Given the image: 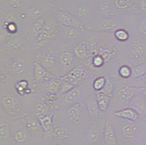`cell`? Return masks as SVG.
<instances>
[{
    "label": "cell",
    "mask_w": 146,
    "mask_h": 145,
    "mask_svg": "<svg viewBox=\"0 0 146 145\" xmlns=\"http://www.w3.org/2000/svg\"><path fill=\"white\" fill-rule=\"evenodd\" d=\"M9 68L15 75H20L24 72V63L21 60L15 59L11 62Z\"/></svg>",
    "instance_id": "obj_24"
},
{
    "label": "cell",
    "mask_w": 146,
    "mask_h": 145,
    "mask_svg": "<svg viewBox=\"0 0 146 145\" xmlns=\"http://www.w3.org/2000/svg\"><path fill=\"white\" fill-rule=\"evenodd\" d=\"M87 75L88 72L86 69L78 67L74 68L66 75L60 77V78L62 82L75 87L86 79Z\"/></svg>",
    "instance_id": "obj_2"
},
{
    "label": "cell",
    "mask_w": 146,
    "mask_h": 145,
    "mask_svg": "<svg viewBox=\"0 0 146 145\" xmlns=\"http://www.w3.org/2000/svg\"><path fill=\"white\" fill-rule=\"evenodd\" d=\"M59 62L61 66L65 68H69L74 62V55L66 50L62 51L60 55Z\"/></svg>",
    "instance_id": "obj_20"
},
{
    "label": "cell",
    "mask_w": 146,
    "mask_h": 145,
    "mask_svg": "<svg viewBox=\"0 0 146 145\" xmlns=\"http://www.w3.org/2000/svg\"><path fill=\"white\" fill-rule=\"evenodd\" d=\"M144 94H145V96H146V91H145V93H144Z\"/></svg>",
    "instance_id": "obj_37"
},
{
    "label": "cell",
    "mask_w": 146,
    "mask_h": 145,
    "mask_svg": "<svg viewBox=\"0 0 146 145\" xmlns=\"http://www.w3.org/2000/svg\"></svg>",
    "instance_id": "obj_39"
},
{
    "label": "cell",
    "mask_w": 146,
    "mask_h": 145,
    "mask_svg": "<svg viewBox=\"0 0 146 145\" xmlns=\"http://www.w3.org/2000/svg\"><path fill=\"white\" fill-rule=\"evenodd\" d=\"M14 88L17 93L20 96L29 94L31 92V90L29 88V83L25 80H21L17 82Z\"/></svg>",
    "instance_id": "obj_22"
},
{
    "label": "cell",
    "mask_w": 146,
    "mask_h": 145,
    "mask_svg": "<svg viewBox=\"0 0 146 145\" xmlns=\"http://www.w3.org/2000/svg\"><path fill=\"white\" fill-rule=\"evenodd\" d=\"M83 103L86 106L87 113L91 119H96L101 113L98 105L95 93L88 96L84 100Z\"/></svg>",
    "instance_id": "obj_7"
},
{
    "label": "cell",
    "mask_w": 146,
    "mask_h": 145,
    "mask_svg": "<svg viewBox=\"0 0 146 145\" xmlns=\"http://www.w3.org/2000/svg\"><path fill=\"white\" fill-rule=\"evenodd\" d=\"M115 3L117 7L121 9H125L130 5L129 0H116Z\"/></svg>",
    "instance_id": "obj_31"
},
{
    "label": "cell",
    "mask_w": 146,
    "mask_h": 145,
    "mask_svg": "<svg viewBox=\"0 0 146 145\" xmlns=\"http://www.w3.org/2000/svg\"></svg>",
    "instance_id": "obj_38"
},
{
    "label": "cell",
    "mask_w": 146,
    "mask_h": 145,
    "mask_svg": "<svg viewBox=\"0 0 146 145\" xmlns=\"http://www.w3.org/2000/svg\"><path fill=\"white\" fill-rule=\"evenodd\" d=\"M120 75L123 78H128L131 74L130 68L127 66H123L120 68Z\"/></svg>",
    "instance_id": "obj_30"
},
{
    "label": "cell",
    "mask_w": 146,
    "mask_h": 145,
    "mask_svg": "<svg viewBox=\"0 0 146 145\" xmlns=\"http://www.w3.org/2000/svg\"><path fill=\"white\" fill-rule=\"evenodd\" d=\"M104 62V60L101 56H96L93 59V65L96 67H100Z\"/></svg>",
    "instance_id": "obj_33"
},
{
    "label": "cell",
    "mask_w": 146,
    "mask_h": 145,
    "mask_svg": "<svg viewBox=\"0 0 146 145\" xmlns=\"http://www.w3.org/2000/svg\"><path fill=\"white\" fill-rule=\"evenodd\" d=\"M114 115L120 119H126L132 121H136L139 119L137 112L130 108H126L114 112Z\"/></svg>",
    "instance_id": "obj_18"
},
{
    "label": "cell",
    "mask_w": 146,
    "mask_h": 145,
    "mask_svg": "<svg viewBox=\"0 0 146 145\" xmlns=\"http://www.w3.org/2000/svg\"><path fill=\"white\" fill-rule=\"evenodd\" d=\"M135 92V88L133 87L123 86L118 91V96L120 99L128 100L133 98Z\"/></svg>",
    "instance_id": "obj_23"
},
{
    "label": "cell",
    "mask_w": 146,
    "mask_h": 145,
    "mask_svg": "<svg viewBox=\"0 0 146 145\" xmlns=\"http://www.w3.org/2000/svg\"><path fill=\"white\" fill-rule=\"evenodd\" d=\"M60 77L54 78L47 83L46 90V94H59L61 86Z\"/></svg>",
    "instance_id": "obj_21"
},
{
    "label": "cell",
    "mask_w": 146,
    "mask_h": 145,
    "mask_svg": "<svg viewBox=\"0 0 146 145\" xmlns=\"http://www.w3.org/2000/svg\"><path fill=\"white\" fill-rule=\"evenodd\" d=\"M36 115L40 121L42 130L44 132H52L54 127L53 114L36 113Z\"/></svg>",
    "instance_id": "obj_10"
},
{
    "label": "cell",
    "mask_w": 146,
    "mask_h": 145,
    "mask_svg": "<svg viewBox=\"0 0 146 145\" xmlns=\"http://www.w3.org/2000/svg\"><path fill=\"white\" fill-rule=\"evenodd\" d=\"M84 110H86L83 102H78L72 105L67 107L65 112L67 121L73 125L81 123L83 118Z\"/></svg>",
    "instance_id": "obj_3"
},
{
    "label": "cell",
    "mask_w": 146,
    "mask_h": 145,
    "mask_svg": "<svg viewBox=\"0 0 146 145\" xmlns=\"http://www.w3.org/2000/svg\"><path fill=\"white\" fill-rule=\"evenodd\" d=\"M52 135L53 138L56 142L63 143L70 137V131L68 129L62 125H59L54 127Z\"/></svg>",
    "instance_id": "obj_11"
},
{
    "label": "cell",
    "mask_w": 146,
    "mask_h": 145,
    "mask_svg": "<svg viewBox=\"0 0 146 145\" xmlns=\"http://www.w3.org/2000/svg\"><path fill=\"white\" fill-rule=\"evenodd\" d=\"M103 140L105 145H117L115 130L111 123L107 121L103 130Z\"/></svg>",
    "instance_id": "obj_9"
},
{
    "label": "cell",
    "mask_w": 146,
    "mask_h": 145,
    "mask_svg": "<svg viewBox=\"0 0 146 145\" xmlns=\"http://www.w3.org/2000/svg\"><path fill=\"white\" fill-rule=\"evenodd\" d=\"M141 9L143 10V11H146V0H142L141 1Z\"/></svg>",
    "instance_id": "obj_36"
},
{
    "label": "cell",
    "mask_w": 146,
    "mask_h": 145,
    "mask_svg": "<svg viewBox=\"0 0 146 145\" xmlns=\"http://www.w3.org/2000/svg\"><path fill=\"white\" fill-rule=\"evenodd\" d=\"M91 11L90 8L88 7H82L80 8L78 12V14L80 16H86L91 13Z\"/></svg>",
    "instance_id": "obj_34"
},
{
    "label": "cell",
    "mask_w": 146,
    "mask_h": 145,
    "mask_svg": "<svg viewBox=\"0 0 146 145\" xmlns=\"http://www.w3.org/2000/svg\"><path fill=\"white\" fill-rule=\"evenodd\" d=\"M12 138V126L10 123L2 117L0 120V140L1 142H7Z\"/></svg>",
    "instance_id": "obj_14"
},
{
    "label": "cell",
    "mask_w": 146,
    "mask_h": 145,
    "mask_svg": "<svg viewBox=\"0 0 146 145\" xmlns=\"http://www.w3.org/2000/svg\"><path fill=\"white\" fill-rule=\"evenodd\" d=\"M95 93L100 111L102 113L105 112L109 106L111 96L101 92Z\"/></svg>",
    "instance_id": "obj_17"
},
{
    "label": "cell",
    "mask_w": 146,
    "mask_h": 145,
    "mask_svg": "<svg viewBox=\"0 0 146 145\" xmlns=\"http://www.w3.org/2000/svg\"><path fill=\"white\" fill-rule=\"evenodd\" d=\"M115 36L118 40H125L128 38L127 33L125 31L122 30H118L115 32Z\"/></svg>",
    "instance_id": "obj_32"
},
{
    "label": "cell",
    "mask_w": 146,
    "mask_h": 145,
    "mask_svg": "<svg viewBox=\"0 0 146 145\" xmlns=\"http://www.w3.org/2000/svg\"><path fill=\"white\" fill-rule=\"evenodd\" d=\"M82 91L81 88L76 86L70 90L69 91L61 94V100L62 104L68 107L78 102V100L82 96Z\"/></svg>",
    "instance_id": "obj_8"
},
{
    "label": "cell",
    "mask_w": 146,
    "mask_h": 145,
    "mask_svg": "<svg viewBox=\"0 0 146 145\" xmlns=\"http://www.w3.org/2000/svg\"><path fill=\"white\" fill-rule=\"evenodd\" d=\"M106 81V79L104 76H100L95 79L93 84V88L95 92H100L105 86Z\"/></svg>",
    "instance_id": "obj_26"
},
{
    "label": "cell",
    "mask_w": 146,
    "mask_h": 145,
    "mask_svg": "<svg viewBox=\"0 0 146 145\" xmlns=\"http://www.w3.org/2000/svg\"><path fill=\"white\" fill-rule=\"evenodd\" d=\"M56 20L62 26L84 29L86 26L83 25L74 16L66 11L60 10L56 13Z\"/></svg>",
    "instance_id": "obj_5"
},
{
    "label": "cell",
    "mask_w": 146,
    "mask_h": 145,
    "mask_svg": "<svg viewBox=\"0 0 146 145\" xmlns=\"http://www.w3.org/2000/svg\"><path fill=\"white\" fill-rule=\"evenodd\" d=\"M44 25L45 24L43 20H37L36 22L33 24L32 26V29L33 32L35 33H37L38 35L39 33L41 32V31L43 30Z\"/></svg>",
    "instance_id": "obj_27"
},
{
    "label": "cell",
    "mask_w": 146,
    "mask_h": 145,
    "mask_svg": "<svg viewBox=\"0 0 146 145\" xmlns=\"http://www.w3.org/2000/svg\"><path fill=\"white\" fill-rule=\"evenodd\" d=\"M55 35L53 28H51L47 24L45 25L43 30L39 33L37 38V44L40 45L44 44L48 40H51Z\"/></svg>",
    "instance_id": "obj_16"
},
{
    "label": "cell",
    "mask_w": 146,
    "mask_h": 145,
    "mask_svg": "<svg viewBox=\"0 0 146 145\" xmlns=\"http://www.w3.org/2000/svg\"><path fill=\"white\" fill-rule=\"evenodd\" d=\"M0 104L1 107L10 116L15 117L20 115L23 110L21 99L12 93L1 90Z\"/></svg>",
    "instance_id": "obj_1"
},
{
    "label": "cell",
    "mask_w": 146,
    "mask_h": 145,
    "mask_svg": "<svg viewBox=\"0 0 146 145\" xmlns=\"http://www.w3.org/2000/svg\"><path fill=\"white\" fill-rule=\"evenodd\" d=\"M137 130V126L132 122H126L124 124L121 128V133L123 137L125 138H133L135 137L136 131Z\"/></svg>",
    "instance_id": "obj_19"
},
{
    "label": "cell",
    "mask_w": 146,
    "mask_h": 145,
    "mask_svg": "<svg viewBox=\"0 0 146 145\" xmlns=\"http://www.w3.org/2000/svg\"><path fill=\"white\" fill-rule=\"evenodd\" d=\"M29 133L23 125L21 127L13 128V129L12 128V138L17 144L25 143L29 138Z\"/></svg>",
    "instance_id": "obj_12"
},
{
    "label": "cell",
    "mask_w": 146,
    "mask_h": 145,
    "mask_svg": "<svg viewBox=\"0 0 146 145\" xmlns=\"http://www.w3.org/2000/svg\"><path fill=\"white\" fill-rule=\"evenodd\" d=\"M140 31L143 34L146 35V16L142 20L140 25Z\"/></svg>",
    "instance_id": "obj_35"
},
{
    "label": "cell",
    "mask_w": 146,
    "mask_h": 145,
    "mask_svg": "<svg viewBox=\"0 0 146 145\" xmlns=\"http://www.w3.org/2000/svg\"><path fill=\"white\" fill-rule=\"evenodd\" d=\"M39 61H36L39 62L48 70H50L55 66L56 63V59L53 54L50 53H46L40 55Z\"/></svg>",
    "instance_id": "obj_15"
},
{
    "label": "cell",
    "mask_w": 146,
    "mask_h": 145,
    "mask_svg": "<svg viewBox=\"0 0 146 145\" xmlns=\"http://www.w3.org/2000/svg\"><path fill=\"white\" fill-rule=\"evenodd\" d=\"M100 134L97 127L90 128L83 136V143L86 145H93L98 143L100 139Z\"/></svg>",
    "instance_id": "obj_13"
},
{
    "label": "cell",
    "mask_w": 146,
    "mask_h": 145,
    "mask_svg": "<svg viewBox=\"0 0 146 145\" xmlns=\"http://www.w3.org/2000/svg\"><path fill=\"white\" fill-rule=\"evenodd\" d=\"M74 55L80 59H84L88 56V49L84 43H81L74 49Z\"/></svg>",
    "instance_id": "obj_25"
},
{
    "label": "cell",
    "mask_w": 146,
    "mask_h": 145,
    "mask_svg": "<svg viewBox=\"0 0 146 145\" xmlns=\"http://www.w3.org/2000/svg\"><path fill=\"white\" fill-rule=\"evenodd\" d=\"M66 28L67 38L68 39H73V38H75V37L77 35L78 31L76 28L71 27H66Z\"/></svg>",
    "instance_id": "obj_29"
},
{
    "label": "cell",
    "mask_w": 146,
    "mask_h": 145,
    "mask_svg": "<svg viewBox=\"0 0 146 145\" xmlns=\"http://www.w3.org/2000/svg\"><path fill=\"white\" fill-rule=\"evenodd\" d=\"M19 121L29 132L34 133L42 130L38 119L32 111H28L23 113L20 116Z\"/></svg>",
    "instance_id": "obj_4"
},
{
    "label": "cell",
    "mask_w": 146,
    "mask_h": 145,
    "mask_svg": "<svg viewBox=\"0 0 146 145\" xmlns=\"http://www.w3.org/2000/svg\"><path fill=\"white\" fill-rule=\"evenodd\" d=\"M35 80L37 82L48 83L55 78L53 74L37 61L33 64Z\"/></svg>",
    "instance_id": "obj_6"
},
{
    "label": "cell",
    "mask_w": 146,
    "mask_h": 145,
    "mask_svg": "<svg viewBox=\"0 0 146 145\" xmlns=\"http://www.w3.org/2000/svg\"><path fill=\"white\" fill-rule=\"evenodd\" d=\"M113 90V86L112 83L109 80H107L106 84L105 86L100 92L112 96Z\"/></svg>",
    "instance_id": "obj_28"
}]
</instances>
